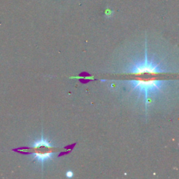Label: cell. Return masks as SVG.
Listing matches in <instances>:
<instances>
[{
	"mask_svg": "<svg viewBox=\"0 0 179 179\" xmlns=\"http://www.w3.org/2000/svg\"><path fill=\"white\" fill-rule=\"evenodd\" d=\"M53 146L51 143L45 139L42 135L41 139L34 141L30 148H26L25 149L22 150L19 149V150L20 152L31 154L34 160L41 162L42 164V166H43V163L45 161L52 159L56 154L55 152L51 150Z\"/></svg>",
	"mask_w": 179,
	"mask_h": 179,
	"instance_id": "2",
	"label": "cell"
},
{
	"mask_svg": "<svg viewBox=\"0 0 179 179\" xmlns=\"http://www.w3.org/2000/svg\"><path fill=\"white\" fill-rule=\"evenodd\" d=\"M133 90L138 92L139 95H144L145 104L147 105L148 97L150 95H155L162 92L163 88L167 84V81L155 78H136L129 81Z\"/></svg>",
	"mask_w": 179,
	"mask_h": 179,
	"instance_id": "1",
	"label": "cell"
},
{
	"mask_svg": "<svg viewBox=\"0 0 179 179\" xmlns=\"http://www.w3.org/2000/svg\"><path fill=\"white\" fill-rule=\"evenodd\" d=\"M162 66L159 63H156L151 60H148L147 58L146 50L145 57L143 61H137L129 64L126 70L123 71L124 73H129L134 75H143V74H151L154 75L156 74L167 72L161 69Z\"/></svg>",
	"mask_w": 179,
	"mask_h": 179,
	"instance_id": "3",
	"label": "cell"
},
{
	"mask_svg": "<svg viewBox=\"0 0 179 179\" xmlns=\"http://www.w3.org/2000/svg\"><path fill=\"white\" fill-rule=\"evenodd\" d=\"M66 176L69 178H71L74 176V173L72 172L71 171H68L66 173Z\"/></svg>",
	"mask_w": 179,
	"mask_h": 179,
	"instance_id": "4",
	"label": "cell"
}]
</instances>
